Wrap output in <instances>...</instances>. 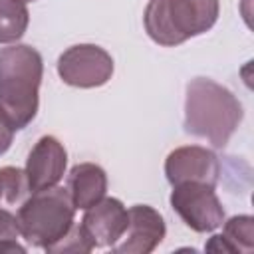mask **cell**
<instances>
[{
    "mask_svg": "<svg viewBox=\"0 0 254 254\" xmlns=\"http://www.w3.org/2000/svg\"><path fill=\"white\" fill-rule=\"evenodd\" d=\"M244 111L238 97L210 77H194L187 83L185 95V131L206 139L222 149L242 123Z\"/></svg>",
    "mask_w": 254,
    "mask_h": 254,
    "instance_id": "6da1fadb",
    "label": "cell"
},
{
    "mask_svg": "<svg viewBox=\"0 0 254 254\" xmlns=\"http://www.w3.org/2000/svg\"><path fill=\"white\" fill-rule=\"evenodd\" d=\"M44 60L26 44L0 48V111L20 131L28 127L40 107Z\"/></svg>",
    "mask_w": 254,
    "mask_h": 254,
    "instance_id": "7a4b0ae2",
    "label": "cell"
},
{
    "mask_svg": "<svg viewBox=\"0 0 254 254\" xmlns=\"http://www.w3.org/2000/svg\"><path fill=\"white\" fill-rule=\"evenodd\" d=\"M218 12V0H149L143 24L155 44L175 48L208 32L216 24Z\"/></svg>",
    "mask_w": 254,
    "mask_h": 254,
    "instance_id": "3957f363",
    "label": "cell"
},
{
    "mask_svg": "<svg viewBox=\"0 0 254 254\" xmlns=\"http://www.w3.org/2000/svg\"><path fill=\"white\" fill-rule=\"evenodd\" d=\"M75 206L67 189L50 187L34 190L18 206V228L20 236L36 248L48 250L58 240H62L73 226Z\"/></svg>",
    "mask_w": 254,
    "mask_h": 254,
    "instance_id": "277c9868",
    "label": "cell"
},
{
    "mask_svg": "<svg viewBox=\"0 0 254 254\" xmlns=\"http://www.w3.org/2000/svg\"><path fill=\"white\" fill-rule=\"evenodd\" d=\"M171 208L194 232H214L224 222V208L214 187L204 183L173 185L169 196Z\"/></svg>",
    "mask_w": 254,
    "mask_h": 254,
    "instance_id": "5b68a950",
    "label": "cell"
},
{
    "mask_svg": "<svg viewBox=\"0 0 254 254\" xmlns=\"http://www.w3.org/2000/svg\"><path fill=\"white\" fill-rule=\"evenodd\" d=\"M58 75L71 87H101L113 75V58L101 46L77 44L58 58Z\"/></svg>",
    "mask_w": 254,
    "mask_h": 254,
    "instance_id": "8992f818",
    "label": "cell"
},
{
    "mask_svg": "<svg viewBox=\"0 0 254 254\" xmlns=\"http://www.w3.org/2000/svg\"><path fill=\"white\" fill-rule=\"evenodd\" d=\"M165 177L171 185L204 183L216 187L220 179V161L214 151L200 145L177 147L165 159Z\"/></svg>",
    "mask_w": 254,
    "mask_h": 254,
    "instance_id": "52a82bcc",
    "label": "cell"
},
{
    "mask_svg": "<svg viewBox=\"0 0 254 254\" xmlns=\"http://www.w3.org/2000/svg\"><path fill=\"white\" fill-rule=\"evenodd\" d=\"M167 226L159 210L149 204H135L127 208V228L123 236L111 246L115 254H149L165 238Z\"/></svg>",
    "mask_w": 254,
    "mask_h": 254,
    "instance_id": "ba28073f",
    "label": "cell"
},
{
    "mask_svg": "<svg viewBox=\"0 0 254 254\" xmlns=\"http://www.w3.org/2000/svg\"><path fill=\"white\" fill-rule=\"evenodd\" d=\"M65 165H67L65 147L54 135L40 137L32 147V151L28 153L26 169H24L30 190L34 192L56 187L65 175Z\"/></svg>",
    "mask_w": 254,
    "mask_h": 254,
    "instance_id": "9c48e42d",
    "label": "cell"
},
{
    "mask_svg": "<svg viewBox=\"0 0 254 254\" xmlns=\"http://www.w3.org/2000/svg\"><path fill=\"white\" fill-rule=\"evenodd\" d=\"M79 226L93 248H111L127 228V208L119 198L103 196L93 206L85 208Z\"/></svg>",
    "mask_w": 254,
    "mask_h": 254,
    "instance_id": "30bf717a",
    "label": "cell"
},
{
    "mask_svg": "<svg viewBox=\"0 0 254 254\" xmlns=\"http://www.w3.org/2000/svg\"><path fill=\"white\" fill-rule=\"evenodd\" d=\"M67 192L77 208L85 210L99 202L107 192V175L95 163H77L67 173Z\"/></svg>",
    "mask_w": 254,
    "mask_h": 254,
    "instance_id": "8fae6325",
    "label": "cell"
},
{
    "mask_svg": "<svg viewBox=\"0 0 254 254\" xmlns=\"http://www.w3.org/2000/svg\"><path fill=\"white\" fill-rule=\"evenodd\" d=\"M220 234H212L204 244L208 252H238L250 254L254 250V218L250 214H238L224 220Z\"/></svg>",
    "mask_w": 254,
    "mask_h": 254,
    "instance_id": "7c38bea8",
    "label": "cell"
},
{
    "mask_svg": "<svg viewBox=\"0 0 254 254\" xmlns=\"http://www.w3.org/2000/svg\"><path fill=\"white\" fill-rule=\"evenodd\" d=\"M30 24V12L22 0H0V44L18 42Z\"/></svg>",
    "mask_w": 254,
    "mask_h": 254,
    "instance_id": "4fadbf2b",
    "label": "cell"
},
{
    "mask_svg": "<svg viewBox=\"0 0 254 254\" xmlns=\"http://www.w3.org/2000/svg\"><path fill=\"white\" fill-rule=\"evenodd\" d=\"M30 196V185L24 169L0 167V208L20 206Z\"/></svg>",
    "mask_w": 254,
    "mask_h": 254,
    "instance_id": "5bb4252c",
    "label": "cell"
},
{
    "mask_svg": "<svg viewBox=\"0 0 254 254\" xmlns=\"http://www.w3.org/2000/svg\"><path fill=\"white\" fill-rule=\"evenodd\" d=\"M91 250H93L91 240L85 236L81 226L73 222L69 232L62 240H58L54 246H50L46 252L48 254H83V252H91Z\"/></svg>",
    "mask_w": 254,
    "mask_h": 254,
    "instance_id": "9a60e30c",
    "label": "cell"
},
{
    "mask_svg": "<svg viewBox=\"0 0 254 254\" xmlns=\"http://www.w3.org/2000/svg\"><path fill=\"white\" fill-rule=\"evenodd\" d=\"M20 238V228L16 216L8 208H0V254L8 252H26V246L18 242Z\"/></svg>",
    "mask_w": 254,
    "mask_h": 254,
    "instance_id": "2e32d148",
    "label": "cell"
},
{
    "mask_svg": "<svg viewBox=\"0 0 254 254\" xmlns=\"http://www.w3.org/2000/svg\"><path fill=\"white\" fill-rule=\"evenodd\" d=\"M14 133H16V129L10 125L6 115L0 111V155H4L10 149V145L14 141Z\"/></svg>",
    "mask_w": 254,
    "mask_h": 254,
    "instance_id": "e0dca14e",
    "label": "cell"
},
{
    "mask_svg": "<svg viewBox=\"0 0 254 254\" xmlns=\"http://www.w3.org/2000/svg\"><path fill=\"white\" fill-rule=\"evenodd\" d=\"M22 2H34V0H22Z\"/></svg>",
    "mask_w": 254,
    "mask_h": 254,
    "instance_id": "ac0fdd59",
    "label": "cell"
}]
</instances>
